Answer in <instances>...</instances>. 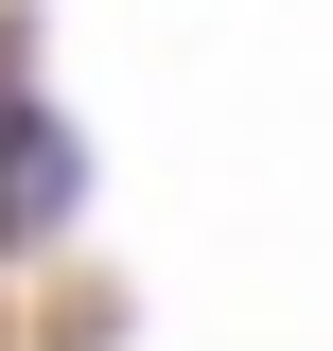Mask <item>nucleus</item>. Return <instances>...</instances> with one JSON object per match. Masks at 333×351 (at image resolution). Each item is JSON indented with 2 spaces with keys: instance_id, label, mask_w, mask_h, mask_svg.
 Segmentation results:
<instances>
[]
</instances>
